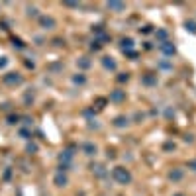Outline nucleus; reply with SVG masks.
<instances>
[{"mask_svg": "<svg viewBox=\"0 0 196 196\" xmlns=\"http://www.w3.org/2000/svg\"><path fill=\"white\" fill-rule=\"evenodd\" d=\"M188 169H192V171H196V159H194V161H190V163H188Z\"/></svg>", "mask_w": 196, "mask_h": 196, "instance_id": "obj_24", "label": "nucleus"}, {"mask_svg": "<svg viewBox=\"0 0 196 196\" xmlns=\"http://www.w3.org/2000/svg\"><path fill=\"white\" fill-rule=\"evenodd\" d=\"M6 65V57H0V67H4Z\"/></svg>", "mask_w": 196, "mask_h": 196, "instance_id": "obj_27", "label": "nucleus"}, {"mask_svg": "<svg viewBox=\"0 0 196 196\" xmlns=\"http://www.w3.org/2000/svg\"><path fill=\"white\" fill-rule=\"evenodd\" d=\"M28 14H30V16H38V8L30 6V8H28Z\"/></svg>", "mask_w": 196, "mask_h": 196, "instance_id": "obj_22", "label": "nucleus"}, {"mask_svg": "<svg viewBox=\"0 0 196 196\" xmlns=\"http://www.w3.org/2000/svg\"><path fill=\"white\" fill-rule=\"evenodd\" d=\"M174 196H184V194H174Z\"/></svg>", "mask_w": 196, "mask_h": 196, "instance_id": "obj_28", "label": "nucleus"}, {"mask_svg": "<svg viewBox=\"0 0 196 196\" xmlns=\"http://www.w3.org/2000/svg\"><path fill=\"white\" fill-rule=\"evenodd\" d=\"M186 30L190 31V34H196V24L194 22H186Z\"/></svg>", "mask_w": 196, "mask_h": 196, "instance_id": "obj_16", "label": "nucleus"}, {"mask_svg": "<svg viewBox=\"0 0 196 196\" xmlns=\"http://www.w3.org/2000/svg\"><path fill=\"white\" fill-rule=\"evenodd\" d=\"M73 82H77V84H84V82H86V78H84V75H77V77H73Z\"/></svg>", "mask_w": 196, "mask_h": 196, "instance_id": "obj_14", "label": "nucleus"}, {"mask_svg": "<svg viewBox=\"0 0 196 196\" xmlns=\"http://www.w3.org/2000/svg\"><path fill=\"white\" fill-rule=\"evenodd\" d=\"M128 118H126V116H118V118H116L114 120V126H116V128H124V126H128Z\"/></svg>", "mask_w": 196, "mask_h": 196, "instance_id": "obj_8", "label": "nucleus"}, {"mask_svg": "<svg viewBox=\"0 0 196 196\" xmlns=\"http://www.w3.org/2000/svg\"><path fill=\"white\" fill-rule=\"evenodd\" d=\"M18 120H20L18 116H10V118H8V124H12V126H14V124H18Z\"/></svg>", "mask_w": 196, "mask_h": 196, "instance_id": "obj_21", "label": "nucleus"}, {"mask_svg": "<svg viewBox=\"0 0 196 196\" xmlns=\"http://www.w3.org/2000/svg\"><path fill=\"white\" fill-rule=\"evenodd\" d=\"M159 49H161L163 53H165V55H174V51H177V47H174L171 41H161V45H159Z\"/></svg>", "mask_w": 196, "mask_h": 196, "instance_id": "obj_2", "label": "nucleus"}, {"mask_svg": "<svg viewBox=\"0 0 196 196\" xmlns=\"http://www.w3.org/2000/svg\"><path fill=\"white\" fill-rule=\"evenodd\" d=\"M78 65H81L82 69H88V67H90V61H86V59L82 57V59H78Z\"/></svg>", "mask_w": 196, "mask_h": 196, "instance_id": "obj_17", "label": "nucleus"}, {"mask_svg": "<svg viewBox=\"0 0 196 196\" xmlns=\"http://www.w3.org/2000/svg\"><path fill=\"white\" fill-rule=\"evenodd\" d=\"M157 38L159 39H165L167 38V30H157Z\"/></svg>", "mask_w": 196, "mask_h": 196, "instance_id": "obj_19", "label": "nucleus"}, {"mask_svg": "<svg viewBox=\"0 0 196 196\" xmlns=\"http://www.w3.org/2000/svg\"><path fill=\"white\" fill-rule=\"evenodd\" d=\"M39 24H41V28H43V30H53V28H55V20H53V18H49V16H41V18H39Z\"/></svg>", "mask_w": 196, "mask_h": 196, "instance_id": "obj_4", "label": "nucleus"}, {"mask_svg": "<svg viewBox=\"0 0 196 196\" xmlns=\"http://www.w3.org/2000/svg\"><path fill=\"white\" fill-rule=\"evenodd\" d=\"M169 177H171V181H181V178H182V171H181V169H177V171H173Z\"/></svg>", "mask_w": 196, "mask_h": 196, "instance_id": "obj_13", "label": "nucleus"}, {"mask_svg": "<svg viewBox=\"0 0 196 196\" xmlns=\"http://www.w3.org/2000/svg\"><path fill=\"white\" fill-rule=\"evenodd\" d=\"M4 82L6 84H20L22 82V77H20L18 73H6V75H4Z\"/></svg>", "mask_w": 196, "mask_h": 196, "instance_id": "obj_3", "label": "nucleus"}, {"mask_svg": "<svg viewBox=\"0 0 196 196\" xmlns=\"http://www.w3.org/2000/svg\"><path fill=\"white\" fill-rule=\"evenodd\" d=\"M102 65H104V69H108V71H116V61L112 57H102Z\"/></svg>", "mask_w": 196, "mask_h": 196, "instance_id": "obj_6", "label": "nucleus"}, {"mask_svg": "<svg viewBox=\"0 0 196 196\" xmlns=\"http://www.w3.org/2000/svg\"><path fill=\"white\" fill-rule=\"evenodd\" d=\"M174 147H177L174 143H165V151H174Z\"/></svg>", "mask_w": 196, "mask_h": 196, "instance_id": "obj_23", "label": "nucleus"}, {"mask_svg": "<svg viewBox=\"0 0 196 196\" xmlns=\"http://www.w3.org/2000/svg\"><path fill=\"white\" fill-rule=\"evenodd\" d=\"M143 84H147V86H153V84H157V77L145 75V77H143Z\"/></svg>", "mask_w": 196, "mask_h": 196, "instance_id": "obj_12", "label": "nucleus"}, {"mask_svg": "<svg viewBox=\"0 0 196 196\" xmlns=\"http://www.w3.org/2000/svg\"><path fill=\"white\" fill-rule=\"evenodd\" d=\"M12 41H14V47H18V49H22V47H24V43H22V39H16V38H14Z\"/></svg>", "mask_w": 196, "mask_h": 196, "instance_id": "obj_20", "label": "nucleus"}, {"mask_svg": "<svg viewBox=\"0 0 196 196\" xmlns=\"http://www.w3.org/2000/svg\"><path fill=\"white\" fill-rule=\"evenodd\" d=\"M126 98V92L124 90H114L110 94V100H114V102H122V100Z\"/></svg>", "mask_w": 196, "mask_h": 196, "instance_id": "obj_7", "label": "nucleus"}, {"mask_svg": "<svg viewBox=\"0 0 196 196\" xmlns=\"http://www.w3.org/2000/svg\"><path fill=\"white\" fill-rule=\"evenodd\" d=\"M28 151H38V145H28Z\"/></svg>", "mask_w": 196, "mask_h": 196, "instance_id": "obj_26", "label": "nucleus"}, {"mask_svg": "<svg viewBox=\"0 0 196 196\" xmlns=\"http://www.w3.org/2000/svg\"><path fill=\"white\" fill-rule=\"evenodd\" d=\"M118 81H120V82H128V81H130V75H128V73H122V75L118 77Z\"/></svg>", "mask_w": 196, "mask_h": 196, "instance_id": "obj_18", "label": "nucleus"}, {"mask_svg": "<svg viewBox=\"0 0 196 196\" xmlns=\"http://www.w3.org/2000/svg\"><path fill=\"white\" fill-rule=\"evenodd\" d=\"M55 184H57V186H65V184H67V177L61 174V173H57L55 174Z\"/></svg>", "mask_w": 196, "mask_h": 196, "instance_id": "obj_11", "label": "nucleus"}, {"mask_svg": "<svg viewBox=\"0 0 196 196\" xmlns=\"http://www.w3.org/2000/svg\"><path fill=\"white\" fill-rule=\"evenodd\" d=\"M71 159H73V153H71V151H63L61 161H71Z\"/></svg>", "mask_w": 196, "mask_h": 196, "instance_id": "obj_15", "label": "nucleus"}, {"mask_svg": "<svg viewBox=\"0 0 196 196\" xmlns=\"http://www.w3.org/2000/svg\"><path fill=\"white\" fill-rule=\"evenodd\" d=\"M112 177L116 178V182H120V184H130L131 182V173L126 167H114Z\"/></svg>", "mask_w": 196, "mask_h": 196, "instance_id": "obj_1", "label": "nucleus"}, {"mask_svg": "<svg viewBox=\"0 0 196 196\" xmlns=\"http://www.w3.org/2000/svg\"><path fill=\"white\" fill-rule=\"evenodd\" d=\"M131 47H134V41H131L130 38H124V39H122V49H124L126 53H130Z\"/></svg>", "mask_w": 196, "mask_h": 196, "instance_id": "obj_9", "label": "nucleus"}, {"mask_svg": "<svg viewBox=\"0 0 196 196\" xmlns=\"http://www.w3.org/2000/svg\"><path fill=\"white\" fill-rule=\"evenodd\" d=\"M82 151H84V155L92 157V155H96V145H94V143H90V141H86V143L82 145Z\"/></svg>", "mask_w": 196, "mask_h": 196, "instance_id": "obj_5", "label": "nucleus"}, {"mask_svg": "<svg viewBox=\"0 0 196 196\" xmlns=\"http://www.w3.org/2000/svg\"><path fill=\"white\" fill-rule=\"evenodd\" d=\"M139 31H143V34H149V31H151V26H145V28L139 30Z\"/></svg>", "mask_w": 196, "mask_h": 196, "instance_id": "obj_25", "label": "nucleus"}, {"mask_svg": "<svg viewBox=\"0 0 196 196\" xmlns=\"http://www.w3.org/2000/svg\"><path fill=\"white\" fill-rule=\"evenodd\" d=\"M106 6H108V10H116V12H122V10H124L126 6L122 2H108L106 4Z\"/></svg>", "mask_w": 196, "mask_h": 196, "instance_id": "obj_10", "label": "nucleus"}]
</instances>
